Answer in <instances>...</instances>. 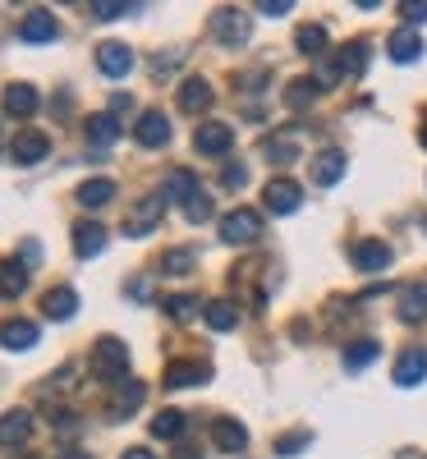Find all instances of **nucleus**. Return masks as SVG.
<instances>
[{"instance_id":"7ed1b4c3","label":"nucleus","mask_w":427,"mask_h":459,"mask_svg":"<svg viewBox=\"0 0 427 459\" xmlns=\"http://www.w3.org/2000/svg\"><path fill=\"white\" fill-rule=\"evenodd\" d=\"M212 37H216L221 47H244V42H248V14L235 10V5L216 10V14H212Z\"/></svg>"},{"instance_id":"864d4df0","label":"nucleus","mask_w":427,"mask_h":459,"mask_svg":"<svg viewBox=\"0 0 427 459\" xmlns=\"http://www.w3.org/2000/svg\"><path fill=\"white\" fill-rule=\"evenodd\" d=\"M19 459H37V455H19Z\"/></svg>"},{"instance_id":"ea45409f","label":"nucleus","mask_w":427,"mask_h":459,"mask_svg":"<svg viewBox=\"0 0 427 459\" xmlns=\"http://www.w3.org/2000/svg\"><path fill=\"white\" fill-rule=\"evenodd\" d=\"M308 446V432H290V437H276V450L281 455H299Z\"/></svg>"},{"instance_id":"37998d69","label":"nucleus","mask_w":427,"mask_h":459,"mask_svg":"<svg viewBox=\"0 0 427 459\" xmlns=\"http://www.w3.org/2000/svg\"><path fill=\"white\" fill-rule=\"evenodd\" d=\"M257 10H262V14H271V19H281V14H290L294 5H290V0H262Z\"/></svg>"},{"instance_id":"b1692460","label":"nucleus","mask_w":427,"mask_h":459,"mask_svg":"<svg viewBox=\"0 0 427 459\" xmlns=\"http://www.w3.org/2000/svg\"><path fill=\"white\" fill-rule=\"evenodd\" d=\"M203 322L212 331H235L240 326V308H235V303H225V299H212V303H203Z\"/></svg>"},{"instance_id":"58836bf2","label":"nucleus","mask_w":427,"mask_h":459,"mask_svg":"<svg viewBox=\"0 0 427 459\" xmlns=\"http://www.w3.org/2000/svg\"><path fill=\"white\" fill-rule=\"evenodd\" d=\"M184 216H188L193 225H203V221L212 216V198H207V194H198L193 203H184Z\"/></svg>"},{"instance_id":"cd10ccee","label":"nucleus","mask_w":427,"mask_h":459,"mask_svg":"<svg viewBox=\"0 0 427 459\" xmlns=\"http://www.w3.org/2000/svg\"><path fill=\"white\" fill-rule=\"evenodd\" d=\"M418 56H423V37H418V32H409V28H405V32H396V37H391V60L414 65Z\"/></svg>"},{"instance_id":"de8ad7c7","label":"nucleus","mask_w":427,"mask_h":459,"mask_svg":"<svg viewBox=\"0 0 427 459\" xmlns=\"http://www.w3.org/2000/svg\"><path fill=\"white\" fill-rule=\"evenodd\" d=\"M110 110H134V97H129V92H115V97H110Z\"/></svg>"},{"instance_id":"f257e3e1","label":"nucleus","mask_w":427,"mask_h":459,"mask_svg":"<svg viewBox=\"0 0 427 459\" xmlns=\"http://www.w3.org/2000/svg\"><path fill=\"white\" fill-rule=\"evenodd\" d=\"M92 372L101 381H125V372H129V344L115 340V335H101L92 344Z\"/></svg>"},{"instance_id":"5fc2aeb1","label":"nucleus","mask_w":427,"mask_h":459,"mask_svg":"<svg viewBox=\"0 0 427 459\" xmlns=\"http://www.w3.org/2000/svg\"><path fill=\"white\" fill-rule=\"evenodd\" d=\"M0 143H5V129H0Z\"/></svg>"},{"instance_id":"a19ab883","label":"nucleus","mask_w":427,"mask_h":459,"mask_svg":"<svg viewBox=\"0 0 427 459\" xmlns=\"http://www.w3.org/2000/svg\"><path fill=\"white\" fill-rule=\"evenodd\" d=\"M221 184H225V188H244V184H248V170H244V166H225V170H221Z\"/></svg>"},{"instance_id":"39448f33","label":"nucleus","mask_w":427,"mask_h":459,"mask_svg":"<svg viewBox=\"0 0 427 459\" xmlns=\"http://www.w3.org/2000/svg\"><path fill=\"white\" fill-rule=\"evenodd\" d=\"M193 147H198L203 157H225V152L235 147V129L221 125V120H207V125H198V134H193Z\"/></svg>"},{"instance_id":"20e7f679","label":"nucleus","mask_w":427,"mask_h":459,"mask_svg":"<svg viewBox=\"0 0 427 459\" xmlns=\"http://www.w3.org/2000/svg\"><path fill=\"white\" fill-rule=\"evenodd\" d=\"M161 216H166V194H147V198H138L134 212H129V230H125V235H134V239L152 235V230L161 225Z\"/></svg>"},{"instance_id":"c9c22d12","label":"nucleus","mask_w":427,"mask_h":459,"mask_svg":"<svg viewBox=\"0 0 427 459\" xmlns=\"http://www.w3.org/2000/svg\"><path fill=\"white\" fill-rule=\"evenodd\" d=\"M193 248H170L166 257H161V272H175V276H184V272H193Z\"/></svg>"},{"instance_id":"0eeeda50","label":"nucleus","mask_w":427,"mask_h":459,"mask_svg":"<svg viewBox=\"0 0 427 459\" xmlns=\"http://www.w3.org/2000/svg\"><path fill=\"white\" fill-rule=\"evenodd\" d=\"M262 203H266L271 216H294L299 203H303V194H299V184H294V179H271V184H266V194H262Z\"/></svg>"},{"instance_id":"393cba45","label":"nucleus","mask_w":427,"mask_h":459,"mask_svg":"<svg viewBox=\"0 0 427 459\" xmlns=\"http://www.w3.org/2000/svg\"><path fill=\"white\" fill-rule=\"evenodd\" d=\"M423 377H427V350L400 354V363H396V381H400V386H418Z\"/></svg>"},{"instance_id":"8fccbe9b","label":"nucleus","mask_w":427,"mask_h":459,"mask_svg":"<svg viewBox=\"0 0 427 459\" xmlns=\"http://www.w3.org/2000/svg\"><path fill=\"white\" fill-rule=\"evenodd\" d=\"M60 459H92V455H83V450H60Z\"/></svg>"},{"instance_id":"c03bdc74","label":"nucleus","mask_w":427,"mask_h":459,"mask_svg":"<svg viewBox=\"0 0 427 459\" xmlns=\"http://www.w3.org/2000/svg\"><path fill=\"white\" fill-rule=\"evenodd\" d=\"M51 423H56V432H65V437H74V432H79V418H74V413H56Z\"/></svg>"},{"instance_id":"6e6552de","label":"nucleus","mask_w":427,"mask_h":459,"mask_svg":"<svg viewBox=\"0 0 427 459\" xmlns=\"http://www.w3.org/2000/svg\"><path fill=\"white\" fill-rule=\"evenodd\" d=\"M10 152H14V161H19V166H37V161H47V157H51V138H47V134H37V129H23V134H14Z\"/></svg>"},{"instance_id":"f704fd0d","label":"nucleus","mask_w":427,"mask_h":459,"mask_svg":"<svg viewBox=\"0 0 427 459\" xmlns=\"http://www.w3.org/2000/svg\"><path fill=\"white\" fill-rule=\"evenodd\" d=\"M166 313H170L175 322H193L203 308H198V299H193V294H170V299H166Z\"/></svg>"},{"instance_id":"603ef678","label":"nucleus","mask_w":427,"mask_h":459,"mask_svg":"<svg viewBox=\"0 0 427 459\" xmlns=\"http://www.w3.org/2000/svg\"><path fill=\"white\" fill-rule=\"evenodd\" d=\"M418 138H423V147H427V120H423V129H418Z\"/></svg>"},{"instance_id":"423d86ee","label":"nucleus","mask_w":427,"mask_h":459,"mask_svg":"<svg viewBox=\"0 0 427 459\" xmlns=\"http://www.w3.org/2000/svg\"><path fill=\"white\" fill-rule=\"evenodd\" d=\"M19 37L28 47H42V42H56V37H60V23H56L51 10H28L23 23H19Z\"/></svg>"},{"instance_id":"72a5a7b5","label":"nucleus","mask_w":427,"mask_h":459,"mask_svg":"<svg viewBox=\"0 0 427 459\" xmlns=\"http://www.w3.org/2000/svg\"><path fill=\"white\" fill-rule=\"evenodd\" d=\"M368 69V42H349L340 51V74H363Z\"/></svg>"},{"instance_id":"f8f14e48","label":"nucleus","mask_w":427,"mask_h":459,"mask_svg":"<svg viewBox=\"0 0 427 459\" xmlns=\"http://www.w3.org/2000/svg\"><path fill=\"white\" fill-rule=\"evenodd\" d=\"M207 377H212V368H207V363H198V359H179V363H170V368H166V386H170V391L203 386Z\"/></svg>"},{"instance_id":"473e14b6","label":"nucleus","mask_w":427,"mask_h":459,"mask_svg":"<svg viewBox=\"0 0 427 459\" xmlns=\"http://www.w3.org/2000/svg\"><path fill=\"white\" fill-rule=\"evenodd\" d=\"M262 152H266V161H276V166H290V161L299 157L294 134H285V138H266V143H262Z\"/></svg>"},{"instance_id":"aec40b11","label":"nucleus","mask_w":427,"mask_h":459,"mask_svg":"<svg viewBox=\"0 0 427 459\" xmlns=\"http://www.w3.org/2000/svg\"><path fill=\"white\" fill-rule=\"evenodd\" d=\"M212 106V83L207 79H184L179 83V110L184 115H203Z\"/></svg>"},{"instance_id":"a18cd8bd","label":"nucleus","mask_w":427,"mask_h":459,"mask_svg":"<svg viewBox=\"0 0 427 459\" xmlns=\"http://www.w3.org/2000/svg\"><path fill=\"white\" fill-rule=\"evenodd\" d=\"M184 60V51H170V56H157V60H152V74H166V69H175Z\"/></svg>"},{"instance_id":"9b49d317","label":"nucleus","mask_w":427,"mask_h":459,"mask_svg":"<svg viewBox=\"0 0 427 459\" xmlns=\"http://www.w3.org/2000/svg\"><path fill=\"white\" fill-rule=\"evenodd\" d=\"M212 446L225 450V455H240V450H248V428L235 423V418H216L212 423Z\"/></svg>"},{"instance_id":"bb28decb","label":"nucleus","mask_w":427,"mask_h":459,"mask_svg":"<svg viewBox=\"0 0 427 459\" xmlns=\"http://www.w3.org/2000/svg\"><path fill=\"white\" fill-rule=\"evenodd\" d=\"M294 47H299L303 56H327V28H322V23H303V28L294 32Z\"/></svg>"},{"instance_id":"2f4dec72","label":"nucleus","mask_w":427,"mask_h":459,"mask_svg":"<svg viewBox=\"0 0 427 459\" xmlns=\"http://www.w3.org/2000/svg\"><path fill=\"white\" fill-rule=\"evenodd\" d=\"M184 423H188V418H184L179 409H166V413H157V418H152V437H161V441H175V437L184 432Z\"/></svg>"},{"instance_id":"4be33fe9","label":"nucleus","mask_w":427,"mask_h":459,"mask_svg":"<svg viewBox=\"0 0 427 459\" xmlns=\"http://www.w3.org/2000/svg\"><path fill=\"white\" fill-rule=\"evenodd\" d=\"M396 313H400V322H409V326L427 317V281L400 290V308H396Z\"/></svg>"},{"instance_id":"49530a36","label":"nucleus","mask_w":427,"mask_h":459,"mask_svg":"<svg viewBox=\"0 0 427 459\" xmlns=\"http://www.w3.org/2000/svg\"><path fill=\"white\" fill-rule=\"evenodd\" d=\"M129 294H134V299H147V294H152V281H147V276L129 281Z\"/></svg>"},{"instance_id":"ddd939ff","label":"nucleus","mask_w":427,"mask_h":459,"mask_svg":"<svg viewBox=\"0 0 427 459\" xmlns=\"http://www.w3.org/2000/svg\"><path fill=\"white\" fill-rule=\"evenodd\" d=\"M32 344H37V322H28V317H14V322H5V326H0V350L23 354V350H32Z\"/></svg>"},{"instance_id":"a878e982","label":"nucleus","mask_w":427,"mask_h":459,"mask_svg":"<svg viewBox=\"0 0 427 459\" xmlns=\"http://www.w3.org/2000/svg\"><path fill=\"white\" fill-rule=\"evenodd\" d=\"M23 290H28V266L14 262V257H5V262H0V294H5V299H19Z\"/></svg>"},{"instance_id":"09e8293b","label":"nucleus","mask_w":427,"mask_h":459,"mask_svg":"<svg viewBox=\"0 0 427 459\" xmlns=\"http://www.w3.org/2000/svg\"><path fill=\"white\" fill-rule=\"evenodd\" d=\"M120 459H157V455H152V450H138V446H134V450H125Z\"/></svg>"},{"instance_id":"f3484780","label":"nucleus","mask_w":427,"mask_h":459,"mask_svg":"<svg viewBox=\"0 0 427 459\" xmlns=\"http://www.w3.org/2000/svg\"><path fill=\"white\" fill-rule=\"evenodd\" d=\"M344 152H336V147H327V152H318V157H313V184L318 188H331L340 175H344Z\"/></svg>"},{"instance_id":"a211bd4d","label":"nucleus","mask_w":427,"mask_h":459,"mask_svg":"<svg viewBox=\"0 0 427 459\" xmlns=\"http://www.w3.org/2000/svg\"><path fill=\"white\" fill-rule=\"evenodd\" d=\"M28 432H32V413H28V409L0 413V446H23Z\"/></svg>"},{"instance_id":"412c9836","label":"nucleus","mask_w":427,"mask_h":459,"mask_svg":"<svg viewBox=\"0 0 427 459\" xmlns=\"http://www.w3.org/2000/svg\"><path fill=\"white\" fill-rule=\"evenodd\" d=\"M42 313H47L51 322H69L74 313H79V294H74L69 285H60V290H47V299H42Z\"/></svg>"},{"instance_id":"e433bc0d","label":"nucleus","mask_w":427,"mask_h":459,"mask_svg":"<svg viewBox=\"0 0 427 459\" xmlns=\"http://www.w3.org/2000/svg\"><path fill=\"white\" fill-rule=\"evenodd\" d=\"M318 88H322L318 79H294V83H290V92H285V101H290V106H308V101L318 97Z\"/></svg>"},{"instance_id":"1a4fd4ad","label":"nucleus","mask_w":427,"mask_h":459,"mask_svg":"<svg viewBox=\"0 0 427 459\" xmlns=\"http://www.w3.org/2000/svg\"><path fill=\"white\" fill-rule=\"evenodd\" d=\"M134 138L143 147H166L170 143V120H166L161 110H143L138 120H134Z\"/></svg>"},{"instance_id":"79ce46f5","label":"nucleus","mask_w":427,"mask_h":459,"mask_svg":"<svg viewBox=\"0 0 427 459\" xmlns=\"http://www.w3.org/2000/svg\"><path fill=\"white\" fill-rule=\"evenodd\" d=\"M400 14H405L409 23H427V0H405Z\"/></svg>"},{"instance_id":"5701e85b","label":"nucleus","mask_w":427,"mask_h":459,"mask_svg":"<svg viewBox=\"0 0 427 459\" xmlns=\"http://www.w3.org/2000/svg\"><path fill=\"white\" fill-rule=\"evenodd\" d=\"M143 381H134V377H125V381H115V400H110V413L115 418H129L138 404H143Z\"/></svg>"},{"instance_id":"c85d7f7f","label":"nucleus","mask_w":427,"mask_h":459,"mask_svg":"<svg viewBox=\"0 0 427 459\" xmlns=\"http://www.w3.org/2000/svg\"><path fill=\"white\" fill-rule=\"evenodd\" d=\"M115 138H120V120H115V115H92V120H88V143L110 147Z\"/></svg>"},{"instance_id":"2eb2a0df","label":"nucleus","mask_w":427,"mask_h":459,"mask_svg":"<svg viewBox=\"0 0 427 459\" xmlns=\"http://www.w3.org/2000/svg\"><path fill=\"white\" fill-rule=\"evenodd\" d=\"M0 110L14 115V120H28V115L37 110V88L32 83H10L5 92H0Z\"/></svg>"},{"instance_id":"4c0bfd02","label":"nucleus","mask_w":427,"mask_h":459,"mask_svg":"<svg viewBox=\"0 0 427 459\" xmlns=\"http://www.w3.org/2000/svg\"><path fill=\"white\" fill-rule=\"evenodd\" d=\"M129 10H138V5H129V0H97V5H92V14H97L101 23H110V19H125Z\"/></svg>"},{"instance_id":"6ab92c4d","label":"nucleus","mask_w":427,"mask_h":459,"mask_svg":"<svg viewBox=\"0 0 427 459\" xmlns=\"http://www.w3.org/2000/svg\"><path fill=\"white\" fill-rule=\"evenodd\" d=\"M203 194V184H198V175H193V170H170V179H166V203H193V198H198Z\"/></svg>"},{"instance_id":"9d476101","label":"nucleus","mask_w":427,"mask_h":459,"mask_svg":"<svg viewBox=\"0 0 427 459\" xmlns=\"http://www.w3.org/2000/svg\"><path fill=\"white\" fill-rule=\"evenodd\" d=\"M97 69L106 74V79H125V74L134 69V51L125 42H101L97 47Z\"/></svg>"},{"instance_id":"4468645a","label":"nucleus","mask_w":427,"mask_h":459,"mask_svg":"<svg viewBox=\"0 0 427 459\" xmlns=\"http://www.w3.org/2000/svg\"><path fill=\"white\" fill-rule=\"evenodd\" d=\"M349 257H354L359 272H386V266H391V248H386L381 239H359L354 248H349Z\"/></svg>"},{"instance_id":"7c9ffc66","label":"nucleus","mask_w":427,"mask_h":459,"mask_svg":"<svg viewBox=\"0 0 427 459\" xmlns=\"http://www.w3.org/2000/svg\"><path fill=\"white\" fill-rule=\"evenodd\" d=\"M115 198V184L110 179H88V184H79V203L83 207H106Z\"/></svg>"},{"instance_id":"f03ea898","label":"nucleus","mask_w":427,"mask_h":459,"mask_svg":"<svg viewBox=\"0 0 427 459\" xmlns=\"http://www.w3.org/2000/svg\"><path fill=\"white\" fill-rule=\"evenodd\" d=\"M257 235H262V216L257 212H248V207H235V212H225L221 216V239L225 244H257Z\"/></svg>"},{"instance_id":"c756f323","label":"nucleus","mask_w":427,"mask_h":459,"mask_svg":"<svg viewBox=\"0 0 427 459\" xmlns=\"http://www.w3.org/2000/svg\"><path fill=\"white\" fill-rule=\"evenodd\" d=\"M377 354H381V344H377V340H354V344L344 350V368H349V372H363Z\"/></svg>"},{"instance_id":"3c124183","label":"nucleus","mask_w":427,"mask_h":459,"mask_svg":"<svg viewBox=\"0 0 427 459\" xmlns=\"http://www.w3.org/2000/svg\"><path fill=\"white\" fill-rule=\"evenodd\" d=\"M175 459H198V450H179Z\"/></svg>"},{"instance_id":"dca6fc26","label":"nucleus","mask_w":427,"mask_h":459,"mask_svg":"<svg viewBox=\"0 0 427 459\" xmlns=\"http://www.w3.org/2000/svg\"><path fill=\"white\" fill-rule=\"evenodd\" d=\"M106 248V225L101 221H79L74 225V253L79 257H97Z\"/></svg>"}]
</instances>
